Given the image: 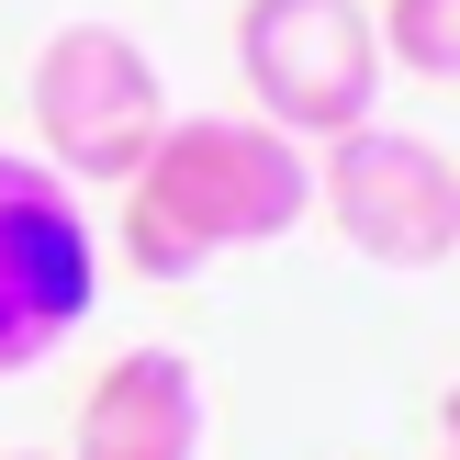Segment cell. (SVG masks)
<instances>
[{"label": "cell", "mask_w": 460, "mask_h": 460, "mask_svg": "<svg viewBox=\"0 0 460 460\" xmlns=\"http://www.w3.org/2000/svg\"><path fill=\"white\" fill-rule=\"evenodd\" d=\"M202 359L191 349H124L102 359V382L79 394V427H67V460H202Z\"/></svg>", "instance_id": "obj_6"}, {"label": "cell", "mask_w": 460, "mask_h": 460, "mask_svg": "<svg viewBox=\"0 0 460 460\" xmlns=\"http://www.w3.org/2000/svg\"><path fill=\"white\" fill-rule=\"evenodd\" d=\"M382 67H416V79L460 90V0H382Z\"/></svg>", "instance_id": "obj_7"}, {"label": "cell", "mask_w": 460, "mask_h": 460, "mask_svg": "<svg viewBox=\"0 0 460 460\" xmlns=\"http://www.w3.org/2000/svg\"><path fill=\"white\" fill-rule=\"evenodd\" d=\"M22 102H34V157L67 191H124L146 146L169 135V79L124 22H57L34 45Z\"/></svg>", "instance_id": "obj_2"}, {"label": "cell", "mask_w": 460, "mask_h": 460, "mask_svg": "<svg viewBox=\"0 0 460 460\" xmlns=\"http://www.w3.org/2000/svg\"><path fill=\"white\" fill-rule=\"evenodd\" d=\"M427 460H460V382L438 394V438H427Z\"/></svg>", "instance_id": "obj_8"}, {"label": "cell", "mask_w": 460, "mask_h": 460, "mask_svg": "<svg viewBox=\"0 0 460 460\" xmlns=\"http://www.w3.org/2000/svg\"><path fill=\"white\" fill-rule=\"evenodd\" d=\"M236 79L247 112L292 146H337L382 112V22L359 0H247L236 12Z\"/></svg>", "instance_id": "obj_3"}, {"label": "cell", "mask_w": 460, "mask_h": 460, "mask_svg": "<svg viewBox=\"0 0 460 460\" xmlns=\"http://www.w3.org/2000/svg\"><path fill=\"white\" fill-rule=\"evenodd\" d=\"M0 460H57V449H0Z\"/></svg>", "instance_id": "obj_9"}, {"label": "cell", "mask_w": 460, "mask_h": 460, "mask_svg": "<svg viewBox=\"0 0 460 460\" xmlns=\"http://www.w3.org/2000/svg\"><path fill=\"white\" fill-rule=\"evenodd\" d=\"M102 304V225L34 146H0V382L57 359Z\"/></svg>", "instance_id": "obj_4"}, {"label": "cell", "mask_w": 460, "mask_h": 460, "mask_svg": "<svg viewBox=\"0 0 460 460\" xmlns=\"http://www.w3.org/2000/svg\"><path fill=\"white\" fill-rule=\"evenodd\" d=\"M304 214H314V146L270 135L259 112H169V135L146 146V169L124 180L112 247H124L135 281L180 292L214 259L281 247Z\"/></svg>", "instance_id": "obj_1"}, {"label": "cell", "mask_w": 460, "mask_h": 460, "mask_svg": "<svg viewBox=\"0 0 460 460\" xmlns=\"http://www.w3.org/2000/svg\"><path fill=\"white\" fill-rule=\"evenodd\" d=\"M314 202L371 270H449L460 259V157H438L427 135L382 124V112L326 146Z\"/></svg>", "instance_id": "obj_5"}]
</instances>
